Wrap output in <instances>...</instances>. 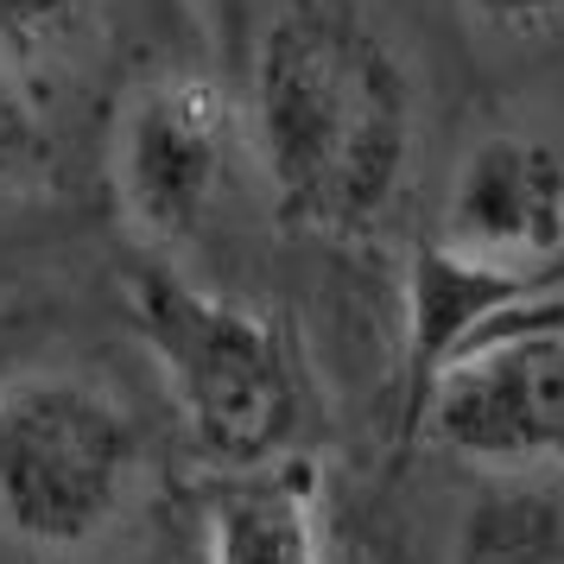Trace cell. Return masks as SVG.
I'll list each match as a JSON object with an SVG mask.
<instances>
[{
    "label": "cell",
    "mask_w": 564,
    "mask_h": 564,
    "mask_svg": "<svg viewBox=\"0 0 564 564\" xmlns=\"http://www.w3.org/2000/svg\"><path fill=\"white\" fill-rule=\"evenodd\" d=\"M209 564H324L317 488L305 463H280L229 482L204 508Z\"/></svg>",
    "instance_id": "ba28073f"
},
{
    "label": "cell",
    "mask_w": 564,
    "mask_h": 564,
    "mask_svg": "<svg viewBox=\"0 0 564 564\" xmlns=\"http://www.w3.org/2000/svg\"><path fill=\"white\" fill-rule=\"evenodd\" d=\"M45 159V121L32 102L26 77L13 70V57L0 52V178H26Z\"/></svg>",
    "instance_id": "30bf717a"
},
{
    "label": "cell",
    "mask_w": 564,
    "mask_h": 564,
    "mask_svg": "<svg viewBox=\"0 0 564 564\" xmlns=\"http://www.w3.org/2000/svg\"><path fill=\"white\" fill-rule=\"evenodd\" d=\"M412 425L437 451L495 469H545L564 457V311L552 299L508 311L488 336L432 375Z\"/></svg>",
    "instance_id": "277c9868"
},
{
    "label": "cell",
    "mask_w": 564,
    "mask_h": 564,
    "mask_svg": "<svg viewBox=\"0 0 564 564\" xmlns=\"http://www.w3.org/2000/svg\"><path fill=\"white\" fill-rule=\"evenodd\" d=\"M96 0H0V39L13 52H32V45H57L89 20Z\"/></svg>",
    "instance_id": "8fae6325"
},
{
    "label": "cell",
    "mask_w": 564,
    "mask_h": 564,
    "mask_svg": "<svg viewBox=\"0 0 564 564\" xmlns=\"http://www.w3.org/2000/svg\"><path fill=\"white\" fill-rule=\"evenodd\" d=\"M451 564H564V476L552 463L482 476L457 508Z\"/></svg>",
    "instance_id": "9c48e42d"
},
{
    "label": "cell",
    "mask_w": 564,
    "mask_h": 564,
    "mask_svg": "<svg viewBox=\"0 0 564 564\" xmlns=\"http://www.w3.org/2000/svg\"><path fill=\"white\" fill-rule=\"evenodd\" d=\"M463 7L476 26L501 32V39H539L564 20V0H463Z\"/></svg>",
    "instance_id": "7c38bea8"
},
{
    "label": "cell",
    "mask_w": 564,
    "mask_h": 564,
    "mask_svg": "<svg viewBox=\"0 0 564 564\" xmlns=\"http://www.w3.org/2000/svg\"><path fill=\"white\" fill-rule=\"evenodd\" d=\"M248 133L285 229L361 241L406 191L419 89L361 0H280L254 39Z\"/></svg>",
    "instance_id": "6da1fadb"
},
{
    "label": "cell",
    "mask_w": 564,
    "mask_h": 564,
    "mask_svg": "<svg viewBox=\"0 0 564 564\" xmlns=\"http://www.w3.org/2000/svg\"><path fill=\"white\" fill-rule=\"evenodd\" d=\"M451 254L552 280L564 260V147L539 133H488L451 172L437 235Z\"/></svg>",
    "instance_id": "8992f818"
},
{
    "label": "cell",
    "mask_w": 564,
    "mask_h": 564,
    "mask_svg": "<svg viewBox=\"0 0 564 564\" xmlns=\"http://www.w3.org/2000/svg\"><path fill=\"white\" fill-rule=\"evenodd\" d=\"M545 299V280L501 273L469 254H451L444 241H425L406 267V387L412 400L432 387L451 356H463L476 336H488L508 311Z\"/></svg>",
    "instance_id": "52a82bcc"
},
{
    "label": "cell",
    "mask_w": 564,
    "mask_h": 564,
    "mask_svg": "<svg viewBox=\"0 0 564 564\" xmlns=\"http://www.w3.org/2000/svg\"><path fill=\"white\" fill-rule=\"evenodd\" d=\"M133 564H209V552H204V520H197V527H159L153 545H147Z\"/></svg>",
    "instance_id": "4fadbf2b"
},
{
    "label": "cell",
    "mask_w": 564,
    "mask_h": 564,
    "mask_svg": "<svg viewBox=\"0 0 564 564\" xmlns=\"http://www.w3.org/2000/svg\"><path fill=\"white\" fill-rule=\"evenodd\" d=\"M241 153V115L209 77L165 70L133 89L115 115L108 178L128 229L147 248H178L204 229Z\"/></svg>",
    "instance_id": "5b68a950"
},
{
    "label": "cell",
    "mask_w": 564,
    "mask_h": 564,
    "mask_svg": "<svg viewBox=\"0 0 564 564\" xmlns=\"http://www.w3.org/2000/svg\"><path fill=\"white\" fill-rule=\"evenodd\" d=\"M140 482L133 412L77 368H20L0 381V520L39 552L102 539Z\"/></svg>",
    "instance_id": "3957f363"
},
{
    "label": "cell",
    "mask_w": 564,
    "mask_h": 564,
    "mask_svg": "<svg viewBox=\"0 0 564 564\" xmlns=\"http://www.w3.org/2000/svg\"><path fill=\"white\" fill-rule=\"evenodd\" d=\"M121 292H128V317L147 356L165 375L191 451L229 482L292 463L305 387H299V361L280 324L267 311L184 280L159 254L133 260Z\"/></svg>",
    "instance_id": "7a4b0ae2"
}]
</instances>
